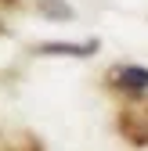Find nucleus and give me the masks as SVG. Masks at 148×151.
Here are the masks:
<instances>
[{"label":"nucleus","instance_id":"nucleus-1","mask_svg":"<svg viewBox=\"0 0 148 151\" xmlns=\"http://www.w3.org/2000/svg\"><path fill=\"white\" fill-rule=\"evenodd\" d=\"M112 79L119 86H126V90H148V68H141V65H123V68L112 72Z\"/></svg>","mask_w":148,"mask_h":151},{"label":"nucleus","instance_id":"nucleus-2","mask_svg":"<svg viewBox=\"0 0 148 151\" xmlns=\"http://www.w3.org/2000/svg\"><path fill=\"white\" fill-rule=\"evenodd\" d=\"M98 43H40V54H69V58H87Z\"/></svg>","mask_w":148,"mask_h":151},{"label":"nucleus","instance_id":"nucleus-3","mask_svg":"<svg viewBox=\"0 0 148 151\" xmlns=\"http://www.w3.org/2000/svg\"><path fill=\"white\" fill-rule=\"evenodd\" d=\"M44 11L54 14V18H72V7H65L62 0H58V4H54V0H44Z\"/></svg>","mask_w":148,"mask_h":151}]
</instances>
